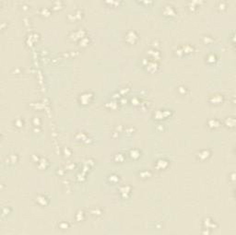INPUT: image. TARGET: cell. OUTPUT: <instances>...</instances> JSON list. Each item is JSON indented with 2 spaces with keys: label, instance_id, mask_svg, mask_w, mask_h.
Here are the masks:
<instances>
[{
  "label": "cell",
  "instance_id": "cell-1",
  "mask_svg": "<svg viewBox=\"0 0 236 235\" xmlns=\"http://www.w3.org/2000/svg\"><path fill=\"white\" fill-rule=\"evenodd\" d=\"M138 39V35L134 31H128L125 35V41L129 44H134Z\"/></svg>",
  "mask_w": 236,
  "mask_h": 235
},
{
  "label": "cell",
  "instance_id": "cell-2",
  "mask_svg": "<svg viewBox=\"0 0 236 235\" xmlns=\"http://www.w3.org/2000/svg\"><path fill=\"white\" fill-rule=\"evenodd\" d=\"M93 99V94L92 93H90V92H84L80 94L79 96V102L83 105H86L88 103H90L91 101Z\"/></svg>",
  "mask_w": 236,
  "mask_h": 235
},
{
  "label": "cell",
  "instance_id": "cell-3",
  "mask_svg": "<svg viewBox=\"0 0 236 235\" xmlns=\"http://www.w3.org/2000/svg\"><path fill=\"white\" fill-rule=\"evenodd\" d=\"M210 154L211 152L209 149H202L197 153V159L199 161H205L209 159V157H210Z\"/></svg>",
  "mask_w": 236,
  "mask_h": 235
},
{
  "label": "cell",
  "instance_id": "cell-4",
  "mask_svg": "<svg viewBox=\"0 0 236 235\" xmlns=\"http://www.w3.org/2000/svg\"><path fill=\"white\" fill-rule=\"evenodd\" d=\"M209 102L212 104H221L223 102V96L221 94H214L211 95L209 99Z\"/></svg>",
  "mask_w": 236,
  "mask_h": 235
},
{
  "label": "cell",
  "instance_id": "cell-5",
  "mask_svg": "<svg viewBox=\"0 0 236 235\" xmlns=\"http://www.w3.org/2000/svg\"><path fill=\"white\" fill-rule=\"evenodd\" d=\"M169 161L165 160V159H160V160H158L155 163V167L158 169V170H165L168 166H169Z\"/></svg>",
  "mask_w": 236,
  "mask_h": 235
},
{
  "label": "cell",
  "instance_id": "cell-6",
  "mask_svg": "<svg viewBox=\"0 0 236 235\" xmlns=\"http://www.w3.org/2000/svg\"><path fill=\"white\" fill-rule=\"evenodd\" d=\"M163 14L166 17H173L175 15V9L172 5H166L163 8Z\"/></svg>",
  "mask_w": 236,
  "mask_h": 235
},
{
  "label": "cell",
  "instance_id": "cell-7",
  "mask_svg": "<svg viewBox=\"0 0 236 235\" xmlns=\"http://www.w3.org/2000/svg\"><path fill=\"white\" fill-rule=\"evenodd\" d=\"M155 115H156V118L165 119V118H167V117L171 116V111L170 110H159V111H157Z\"/></svg>",
  "mask_w": 236,
  "mask_h": 235
},
{
  "label": "cell",
  "instance_id": "cell-8",
  "mask_svg": "<svg viewBox=\"0 0 236 235\" xmlns=\"http://www.w3.org/2000/svg\"><path fill=\"white\" fill-rule=\"evenodd\" d=\"M206 125H208V126L210 129H215L221 126V122L218 119H209L208 123H206Z\"/></svg>",
  "mask_w": 236,
  "mask_h": 235
},
{
  "label": "cell",
  "instance_id": "cell-9",
  "mask_svg": "<svg viewBox=\"0 0 236 235\" xmlns=\"http://www.w3.org/2000/svg\"><path fill=\"white\" fill-rule=\"evenodd\" d=\"M36 202L41 205V206H45L49 203V200H48V198H47L44 195H40L36 197Z\"/></svg>",
  "mask_w": 236,
  "mask_h": 235
},
{
  "label": "cell",
  "instance_id": "cell-10",
  "mask_svg": "<svg viewBox=\"0 0 236 235\" xmlns=\"http://www.w3.org/2000/svg\"><path fill=\"white\" fill-rule=\"evenodd\" d=\"M181 48H182L183 53H184V55L191 54V53L194 52V46H192L190 44H185L184 46H181Z\"/></svg>",
  "mask_w": 236,
  "mask_h": 235
},
{
  "label": "cell",
  "instance_id": "cell-11",
  "mask_svg": "<svg viewBox=\"0 0 236 235\" xmlns=\"http://www.w3.org/2000/svg\"><path fill=\"white\" fill-rule=\"evenodd\" d=\"M129 156H130V158H132L133 160H137V159L140 157V151L137 149H131L129 151Z\"/></svg>",
  "mask_w": 236,
  "mask_h": 235
},
{
  "label": "cell",
  "instance_id": "cell-12",
  "mask_svg": "<svg viewBox=\"0 0 236 235\" xmlns=\"http://www.w3.org/2000/svg\"><path fill=\"white\" fill-rule=\"evenodd\" d=\"M150 176H151V172L148 171V170H144V171L139 172V177L143 178V179L149 178V177H150Z\"/></svg>",
  "mask_w": 236,
  "mask_h": 235
},
{
  "label": "cell",
  "instance_id": "cell-13",
  "mask_svg": "<svg viewBox=\"0 0 236 235\" xmlns=\"http://www.w3.org/2000/svg\"><path fill=\"white\" fill-rule=\"evenodd\" d=\"M108 179L110 180V182L112 184H116V183L119 182V176L116 175V174H112V175L109 176Z\"/></svg>",
  "mask_w": 236,
  "mask_h": 235
},
{
  "label": "cell",
  "instance_id": "cell-14",
  "mask_svg": "<svg viewBox=\"0 0 236 235\" xmlns=\"http://www.w3.org/2000/svg\"><path fill=\"white\" fill-rule=\"evenodd\" d=\"M114 160L116 162H123L124 161H125V156H124V154H122V153H118L114 156Z\"/></svg>",
  "mask_w": 236,
  "mask_h": 235
},
{
  "label": "cell",
  "instance_id": "cell-15",
  "mask_svg": "<svg viewBox=\"0 0 236 235\" xmlns=\"http://www.w3.org/2000/svg\"><path fill=\"white\" fill-rule=\"evenodd\" d=\"M14 126L17 127H22L23 126H24V121H23L21 118H17L14 121Z\"/></svg>",
  "mask_w": 236,
  "mask_h": 235
},
{
  "label": "cell",
  "instance_id": "cell-16",
  "mask_svg": "<svg viewBox=\"0 0 236 235\" xmlns=\"http://www.w3.org/2000/svg\"><path fill=\"white\" fill-rule=\"evenodd\" d=\"M41 14H42L43 16H44V14L45 13L46 14V16H50V14H51V10L48 8H43L42 9H41Z\"/></svg>",
  "mask_w": 236,
  "mask_h": 235
},
{
  "label": "cell",
  "instance_id": "cell-17",
  "mask_svg": "<svg viewBox=\"0 0 236 235\" xmlns=\"http://www.w3.org/2000/svg\"><path fill=\"white\" fill-rule=\"evenodd\" d=\"M209 55H210L211 57H209V55H208V56H206V62H209V60H211L212 63H213V62H215V61L217 60L216 55H214V54H209Z\"/></svg>",
  "mask_w": 236,
  "mask_h": 235
}]
</instances>
